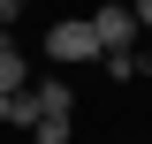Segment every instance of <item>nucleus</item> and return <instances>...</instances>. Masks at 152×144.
<instances>
[{
  "mask_svg": "<svg viewBox=\"0 0 152 144\" xmlns=\"http://www.w3.org/2000/svg\"><path fill=\"white\" fill-rule=\"evenodd\" d=\"M46 61H53V68H76V61H99L91 15H61L53 31H46Z\"/></svg>",
  "mask_w": 152,
  "mask_h": 144,
  "instance_id": "f257e3e1",
  "label": "nucleus"
},
{
  "mask_svg": "<svg viewBox=\"0 0 152 144\" xmlns=\"http://www.w3.org/2000/svg\"><path fill=\"white\" fill-rule=\"evenodd\" d=\"M91 38H99V53H122V46H137V15H129V0H107V8H91Z\"/></svg>",
  "mask_w": 152,
  "mask_h": 144,
  "instance_id": "f03ea898",
  "label": "nucleus"
},
{
  "mask_svg": "<svg viewBox=\"0 0 152 144\" xmlns=\"http://www.w3.org/2000/svg\"><path fill=\"white\" fill-rule=\"evenodd\" d=\"M99 61H107L114 84H145L152 76V46H122V53H99Z\"/></svg>",
  "mask_w": 152,
  "mask_h": 144,
  "instance_id": "7ed1b4c3",
  "label": "nucleus"
},
{
  "mask_svg": "<svg viewBox=\"0 0 152 144\" xmlns=\"http://www.w3.org/2000/svg\"><path fill=\"white\" fill-rule=\"evenodd\" d=\"M23 84H31V61H23V46H15V38L0 31V99H8V91H23Z\"/></svg>",
  "mask_w": 152,
  "mask_h": 144,
  "instance_id": "20e7f679",
  "label": "nucleus"
},
{
  "mask_svg": "<svg viewBox=\"0 0 152 144\" xmlns=\"http://www.w3.org/2000/svg\"><path fill=\"white\" fill-rule=\"evenodd\" d=\"M31 99H38V114H76V91L61 84V76H46V84H31Z\"/></svg>",
  "mask_w": 152,
  "mask_h": 144,
  "instance_id": "39448f33",
  "label": "nucleus"
},
{
  "mask_svg": "<svg viewBox=\"0 0 152 144\" xmlns=\"http://www.w3.org/2000/svg\"><path fill=\"white\" fill-rule=\"evenodd\" d=\"M0 121H8V129H31V121H38V99H31V84L0 99Z\"/></svg>",
  "mask_w": 152,
  "mask_h": 144,
  "instance_id": "423d86ee",
  "label": "nucleus"
},
{
  "mask_svg": "<svg viewBox=\"0 0 152 144\" xmlns=\"http://www.w3.org/2000/svg\"><path fill=\"white\" fill-rule=\"evenodd\" d=\"M76 129H69V114H38L31 121V144H69Z\"/></svg>",
  "mask_w": 152,
  "mask_h": 144,
  "instance_id": "0eeeda50",
  "label": "nucleus"
},
{
  "mask_svg": "<svg viewBox=\"0 0 152 144\" xmlns=\"http://www.w3.org/2000/svg\"><path fill=\"white\" fill-rule=\"evenodd\" d=\"M129 15H137V31H152V0H129Z\"/></svg>",
  "mask_w": 152,
  "mask_h": 144,
  "instance_id": "6e6552de",
  "label": "nucleus"
},
{
  "mask_svg": "<svg viewBox=\"0 0 152 144\" xmlns=\"http://www.w3.org/2000/svg\"><path fill=\"white\" fill-rule=\"evenodd\" d=\"M23 15V0H0V31H8V23H15Z\"/></svg>",
  "mask_w": 152,
  "mask_h": 144,
  "instance_id": "1a4fd4ad",
  "label": "nucleus"
}]
</instances>
